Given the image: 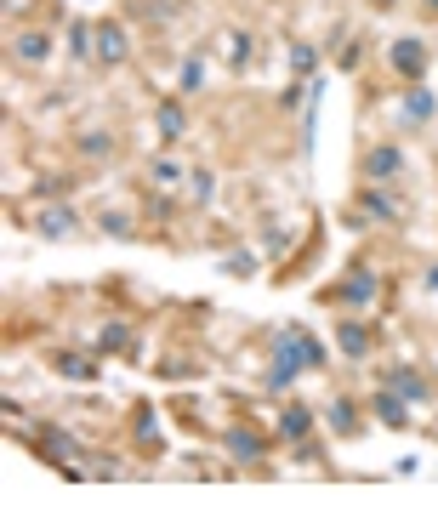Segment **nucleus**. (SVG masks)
<instances>
[{"mask_svg": "<svg viewBox=\"0 0 438 512\" xmlns=\"http://www.w3.org/2000/svg\"><path fill=\"white\" fill-rule=\"evenodd\" d=\"M421 12H427V18L438 23V0H421Z\"/></svg>", "mask_w": 438, "mask_h": 512, "instance_id": "33", "label": "nucleus"}, {"mask_svg": "<svg viewBox=\"0 0 438 512\" xmlns=\"http://www.w3.org/2000/svg\"><path fill=\"white\" fill-rule=\"evenodd\" d=\"M291 69L302 74V80L313 74V52H308V46H291Z\"/></svg>", "mask_w": 438, "mask_h": 512, "instance_id": "30", "label": "nucleus"}, {"mask_svg": "<svg viewBox=\"0 0 438 512\" xmlns=\"http://www.w3.org/2000/svg\"><path fill=\"white\" fill-rule=\"evenodd\" d=\"M200 86H205V57H200V52H188V57H183V69H177V92L194 97Z\"/></svg>", "mask_w": 438, "mask_h": 512, "instance_id": "25", "label": "nucleus"}, {"mask_svg": "<svg viewBox=\"0 0 438 512\" xmlns=\"http://www.w3.org/2000/svg\"><path fill=\"white\" fill-rule=\"evenodd\" d=\"M86 222H80V211H74L69 200H40V211H35V234L40 239H69V234H80Z\"/></svg>", "mask_w": 438, "mask_h": 512, "instance_id": "13", "label": "nucleus"}, {"mask_svg": "<svg viewBox=\"0 0 438 512\" xmlns=\"http://www.w3.org/2000/svg\"><path fill=\"white\" fill-rule=\"evenodd\" d=\"M74 154L92 160V165H103V160L120 154V137H114V131H74Z\"/></svg>", "mask_w": 438, "mask_h": 512, "instance_id": "18", "label": "nucleus"}, {"mask_svg": "<svg viewBox=\"0 0 438 512\" xmlns=\"http://www.w3.org/2000/svg\"><path fill=\"white\" fill-rule=\"evenodd\" d=\"M421 120H433V92L404 86V126H421Z\"/></svg>", "mask_w": 438, "mask_h": 512, "instance_id": "24", "label": "nucleus"}, {"mask_svg": "<svg viewBox=\"0 0 438 512\" xmlns=\"http://www.w3.org/2000/svg\"><path fill=\"white\" fill-rule=\"evenodd\" d=\"M6 18H12V29H23V23H52L63 18V0H6Z\"/></svg>", "mask_w": 438, "mask_h": 512, "instance_id": "19", "label": "nucleus"}, {"mask_svg": "<svg viewBox=\"0 0 438 512\" xmlns=\"http://www.w3.org/2000/svg\"><path fill=\"white\" fill-rule=\"evenodd\" d=\"M365 6H370V12H382V18H387V12H399L404 0H365Z\"/></svg>", "mask_w": 438, "mask_h": 512, "instance_id": "31", "label": "nucleus"}, {"mask_svg": "<svg viewBox=\"0 0 438 512\" xmlns=\"http://www.w3.org/2000/svg\"><path fill=\"white\" fill-rule=\"evenodd\" d=\"M382 387L404 393L410 404H433V399H438V382L427 376V370H416V365H387V370H382Z\"/></svg>", "mask_w": 438, "mask_h": 512, "instance_id": "12", "label": "nucleus"}, {"mask_svg": "<svg viewBox=\"0 0 438 512\" xmlns=\"http://www.w3.org/2000/svg\"><path fill=\"white\" fill-rule=\"evenodd\" d=\"M336 353L353 359V365H365L376 353V319H336Z\"/></svg>", "mask_w": 438, "mask_h": 512, "instance_id": "11", "label": "nucleus"}, {"mask_svg": "<svg viewBox=\"0 0 438 512\" xmlns=\"http://www.w3.org/2000/svg\"><path fill=\"white\" fill-rule=\"evenodd\" d=\"M92 353H103V359H114V353H131L137 359V348H131V325L126 319H109V325L92 336Z\"/></svg>", "mask_w": 438, "mask_h": 512, "instance_id": "20", "label": "nucleus"}, {"mask_svg": "<svg viewBox=\"0 0 438 512\" xmlns=\"http://www.w3.org/2000/svg\"><path fill=\"white\" fill-rule=\"evenodd\" d=\"M325 427L336 433V439H359V433H365V416H359V399H347V393H336V399L325 404Z\"/></svg>", "mask_w": 438, "mask_h": 512, "instance_id": "17", "label": "nucleus"}, {"mask_svg": "<svg viewBox=\"0 0 438 512\" xmlns=\"http://www.w3.org/2000/svg\"><path fill=\"white\" fill-rule=\"evenodd\" d=\"M359 211H365L370 228H404L410 222V200H399L393 183H359Z\"/></svg>", "mask_w": 438, "mask_h": 512, "instance_id": "4", "label": "nucleus"}, {"mask_svg": "<svg viewBox=\"0 0 438 512\" xmlns=\"http://www.w3.org/2000/svg\"><path fill=\"white\" fill-rule=\"evenodd\" d=\"M421 285H427V291H438V262L427 268V274H421Z\"/></svg>", "mask_w": 438, "mask_h": 512, "instance_id": "32", "label": "nucleus"}, {"mask_svg": "<svg viewBox=\"0 0 438 512\" xmlns=\"http://www.w3.org/2000/svg\"><path fill=\"white\" fill-rule=\"evenodd\" d=\"M274 444H279V433H268V427L251 416V410H239V416L222 427V450H228L234 461H262V456H274Z\"/></svg>", "mask_w": 438, "mask_h": 512, "instance_id": "2", "label": "nucleus"}, {"mask_svg": "<svg viewBox=\"0 0 438 512\" xmlns=\"http://www.w3.org/2000/svg\"><path fill=\"white\" fill-rule=\"evenodd\" d=\"M52 52H57L52 23H23V29H12V40H6V57H12L18 69H46Z\"/></svg>", "mask_w": 438, "mask_h": 512, "instance_id": "5", "label": "nucleus"}, {"mask_svg": "<svg viewBox=\"0 0 438 512\" xmlns=\"http://www.w3.org/2000/svg\"><path fill=\"white\" fill-rule=\"evenodd\" d=\"M211 200H217V171H211V165H194V171H188V205L200 211V205H211Z\"/></svg>", "mask_w": 438, "mask_h": 512, "instance_id": "22", "label": "nucleus"}, {"mask_svg": "<svg viewBox=\"0 0 438 512\" xmlns=\"http://www.w3.org/2000/svg\"><path fill=\"white\" fill-rule=\"evenodd\" d=\"M387 63H393V74H399L404 86H421L427 69H433V46L421 35H399V40H387Z\"/></svg>", "mask_w": 438, "mask_h": 512, "instance_id": "6", "label": "nucleus"}, {"mask_svg": "<svg viewBox=\"0 0 438 512\" xmlns=\"http://www.w3.org/2000/svg\"><path fill=\"white\" fill-rule=\"evenodd\" d=\"M154 131H160V148H177L188 137V97L183 92H165L154 103Z\"/></svg>", "mask_w": 438, "mask_h": 512, "instance_id": "10", "label": "nucleus"}, {"mask_svg": "<svg viewBox=\"0 0 438 512\" xmlns=\"http://www.w3.org/2000/svg\"><path fill=\"white\" fill-rule=\"evenodd\" d=\"M319 410L313 404H302V399H279V410H274V433H279V444H302V439H313V427H319Z\"/></svg>", "mask_w": 438, "mask_h": 512, "instance_id": "8", "label": "nucleus"}, {"mask_svg": "<svg viewBox=\"0 0 438 512\" xmlns=\"http://www.w3.org/2000/svg\"><path fill=\"white\" fill-rule=\"evenodd\" d=\"M382 302V274L370 268L365 256H353L342 274L330 279V285H319V308H336V313H370Z\"/></svg>", "mask_w": 438, "mask_h": 512, "instance_id": "1", "label": "nucleus"}, {"mask_svg": "<svg viewBox=\"0 0 438 512\" xmlns=\"http://www.w3.org/2000/svg\"><path fill=\"white\" fill-rule=\"evenodd\" d=\"M97 228H103L109 239H137V217H131L126 205H114V211L103 205V211H97Z\"/></svg>", "mask_w": 438, "mask_h": 512, "instance_id": "21", "label": "nucleus"}, {"mask_svg": "<svg viewBox=\"0 0 438 512\" xmlns=\"http://www.w3.org/2000/svg\"><path fill=\"white\" fill-rule=\"evenodd\" d=\"M74 188H80V183H74L69 171H63V177H40V183H35V200H69Z\"/></svg>", "mask_w": 438, "mask_h": 512, "instance_id": "27", "label": "nucleus"}, {"mask_svg": "<svg viewBox=\"0 0 438 512\" xmlns=\"http://www.w3.org/2000/svg\"><path fill=\"white\" fill-rule=\"evenodd\" d=\"M365 46H370V40H359V35H353V40L342 46V57H336V69H342V74H353L359 63H365Z\"/></svg>", "mask_w": 438, "mask_h": 512, "instance_id": "28", "label": "nucleus"}, {"mask_svg": "<svg viewBox=\"0 0 438 512\" xmlns=\"http://www.w3.org/2000/svg\"><path fill=\"white\" fill-rule=\"evenodd\" d=\"M217 46H222V57H228V69H245V63H251V35H245V29H222Z\"/></svg>", "mask_w": 438, "mask_h": 512, "instance_id": "23", "label": "nucleus"}, {"mask_svg": "<svg viewBox=\"0 0 438 512\" xmlns=\"http://www.w3.org/2000/svg\"><path fill=\"white\" fill-rule=\"evenodd\" d=\"M131 444L143 456H165V433H160V416H154V399L131 404Z\"/></svg>", "mask_w": 438, "mask_h": 512, "instance_id": "14", "label": "nucleus"}, {"mask_svg": "<svg viewBox=\"0 0 438 512\" xmlns=\"http://www.w3.org/2000/svg\"><path fill=\"white\" fill-rule=\"evenodd\" d=\"M52 370H57V376H63V382H80V387H92L97 376H103V353L57 348V353H52Z\"/></svg>", "mask_w": 438, "mask_h": 512, "instance_id": "16", "label": "nucleus"}, {"mask_svg": "<svg viewBox=\"0 0 438 512\" xmlns=\"http://www.w3.org/2000/svg\"><path fill=\"white\" fill-rule=\"evenodd\" d=\"M365 410H370V421H382L387 433H410V427H416V416H410L416 404L404 399V393H393V387H376L365 399Z\"/></svg>", "mask_w": 438, "mask_h": 512, "instance_id": "9", "label": "nucleus"}, {"mask_svg": "<svg viewBox=\"0 0 438 512\" xmlns=\"http://www.w3.org/2000/svg\"><path fill=\"white\" fill-rule=\"evenodd\" d=\"M154 376H165V382H188V376H200V365H194L188 353H171V359L154 365Z\"/></svg>", "mask_w": 438, "mask_h": 512, "instance_id": "26", "label": "nucleus"}, {"mask_svg": "<svg viewBox=\"0 0 438 512\" xmlns=\"http://www.w3.org/2000/svg\"><path fill=\"white\" fill-rule=\"evenodd\" d=\"M143 183L154 188V194H171V188H188V165L171 154V148H160V154H148L143 165Z\"/></svg>", "mask_w": 438, "mask_h": 512, "instance_id": "15", "label": "nucleus"}, {"mask_svg": "<svg viewBox=\"0 0 438 512\" xmlns=\"http://www.w3.org/2000/svg\"><path fill=\"white\" fill-rule=\"evenodd\" d=\"M359 183H393L399 188L404 177H410V160H404V148L393 143V137H376V143H365L359 148Z\"/></svg>", "mask_w": 438, "mask_h": 512, "instance_id": "3", "label": "nucleus"}, {"mask_svg": "<svg viewBox=\"0 0 438 512\" xmlns=\"http://www.w3.org/2000/svg\"><path fill=\"white\" fill-rule=\"evenodd\" d=\"M92 23H97L92 63H103V69H126V63H131V29H126V18H92Z\"/></svg>", "mask_w": 438, "mask_h": 512, "instance_id": "7", "label": "nucleus"}, {"mask_svg": "<svg viewBox=\"0 0 438 512\" xmlns=\"http://www.w3.org/2000/svg\"><path fill=\"white\" fill-rule=\"evenodd\" d=\"M222 268H228L234 279H251V274H256V256H251V251H234L228 262H222Z\"/></svg>", "mask_w": 438, "mask_h": 512, "instance_id": "29", "label": "nucleus"}]
</instances>
